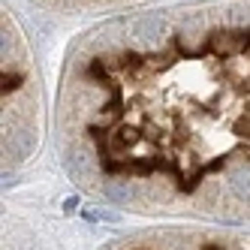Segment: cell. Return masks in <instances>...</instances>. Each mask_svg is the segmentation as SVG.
<instances>
[{
  "instance_id": "1",
  "label": "cell",
  "mask_w": 250,
  "mask_h": 250,
  "mask_svg": "<svg viewBox=\"0 0 250 250\" xmlns=\"http://www.w3.org/2000/svg\"><path fill=\"white\" fill-rule=\"evenodd\" d=\"M100 250H250V232L232 229H154L112 241Z\"/></svg>"
}]
</instances>
